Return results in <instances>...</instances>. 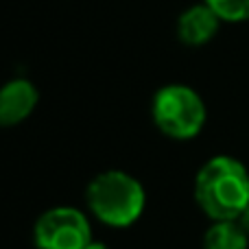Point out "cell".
<instances>
[{"instance_id": "obj_1", "label": "cell", "mask_w": 249, "mask_h": 249, "mask_svg": "<svg viewBox=\"0 0 249 249\" xmlns=\"http://www.w3.org/2000/svg\"><path fill=\"white\" fill-rule=\"evenodd\" d=\"M195 201L210 221H234L249 206V171L232 155L210 158L195 177Z\"/></svg>"}, {"instance_id": "obj_2", "label": "cell", "mask_w": 249, "mask_h": 249, "mask_svg": "<svg viewBox=\"0 0 249 249\" xmlns=\"http://www.w3.org/2000/svg\"><path fill=\"white\" fill-rule=\"evenodd\" d=\"M88 210L107 228H131L146 208L144 186L127 171H103L86 188Z\"/></svg>"}, {"instance_id": "obj_3", "label": "cell", "mask_w": 249, "mask_h": 249, "mask_svg": "<svg viewBox=\"0 0 249 249\" xmlns=\"http://www.w3.org/2000/svg\"><path fill=\"white\" fill-rule=\"evenodd\" d=\"M151 116L164 136L173 140H193L208 121V109L203 99L190 86L171 83L155 92Z\"/></svg>"}, {"instance_id": "obj_4", "label": "cell", "mask_w": 249, "mask_h": 249, "mask_svg": "<svg viewBox=\"0 0 249 249\" xmlns=\"http://www.w3.org/2000/svg\"><path fill=\"white\" fill-rule=\"evenodd\" d=\"M33 243L37 249H86L92 243L90 219L74 206L48 208L33 225Z\"/></svg>"}, {"instance_id": "obj_5", "label": "cell", "mask_w": 249, "mask_h": 249, "mask_svg": "<svg viewBox=\"0 0 249 249\" xmlns=\"http://www.w3.org/2000/svg\"><path fill=\"white\" fill-rule=\"evenodd\" d=\"M39 92L29 79H11L0 88V127H16L35 112Z\"/></svg>"}, {"instance_id": "obj_6", "label": "cell", "mask_w": 249, "mask_h": 249, "mask_svg": "<svg viewBox=\"0 0 249 249\" xmlns=\"http://www.w3.org/2000/svg\"><path fill=\"white\" fill-rule=\"evenodd\" d=\"M219 16L206 2L186 9L177 20V37L186 46H203L219 31Z\"/></svg>"}, {"instance_id": "obj_7", "label": "cell", "mask_w": 249, "mask_h": 249, "mask_svg": "<svg viewBox=\"0 0 249 249\" xmlns=\"http://www.w3.org/2000/svg\"><path fill=\"white\" fill-rule=\"evenodd\" d=\"M249 236L238 221H212L203 236V249H247Z\"/></svg>"}, {"instance_id": "obj_8", "label": "cell", "mask_w": 249, "mask_h": 249, "mask_svg": "<svg viewBox=\"0 0 249 249\" xmlns=\"http://www.w3.org/2000/svg\"><path fill=\"white\" fill-rule=\"evenodd\" d=\"M221 22H247L249 20V0H203Z\"/></svg>"}, {"instance_id": "obj_9", "label": "cell", "mask_w": 249, "mask_h": 249, "mask_svg": "<svg viewBox=\"0 0 249 249\" xmlns=\"http://www.w3.org/2000/svg\"><path fill=\"white\" fill-rule=\"evenodd\" d=\"M236 221H238V225L243 228V232H245L247 236H249V206L241 212V214H238V219H236Z\"/></svg>"}, {"instance_id": "obj_10", "label": "cell", "mask_w": 249, "mask_h": 249, "mask_svg": "<svg viewBox=\"0 0 249 249\" xmlns=\"http://www.w3.org/2000/svg\"><path fill=\"white\" fill-rule=\"evenodd\" d=\"M86 249H109V247L105 245V243H94V241H92V243H90V245H88Z\"/></svg>"}]
</instances>
